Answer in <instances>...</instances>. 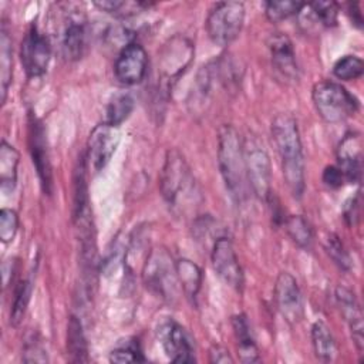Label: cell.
<instances>
[{
    "label": "cell",
    "instance_id": "ffe728a7",
    "mask_svg": "<svg viewBox=\"0 0 364 364\" xmlns=\"http://www.w3.org/2000/svg\"><path fill=\"white\" fill-rule=\"evenodd\" d=\"M232 327L236 338V347L239 360L242 363H257L260 360L259 348L256 346L250 324L245 314H236L232 317Z\"/></svg>",
    "mask_w": 364,
    "mask_h": 364
},
{
    "label": "cell",
    "instance_id": "e0dca14e",
    "mask_svg": "<svg viewBox=\"0 0 364 364\" xmlns=\"http://www.w3.org/2000/svg\"><path fill=\"white\" fill-rule=\"evenodd\" d=\"M267 47L274 70L289 81H297L300 68L290 38L283 33H272L267 38Z\"/></svg>",
    "mask_w": 364,
    "mask_h": 364
},
{
    "label": "cell",
    "instance_id": "277c9868",
    "mask_svg": "<svg viewBox=\"0 0 364 364\" xmlns=\"http://www.w3.org/2000/svg\"><path fill=\"white\" fill-rule=\"evenodd\" d=\"M142 279L146 289L164 301L173 303L178 299L181 284L176 273V262L166 249L155 247L148 253L142 269Z\"/></svg>",
    "mask_w": 364,
    "mask_h": 364
},
{
    "label": "cell",
    "instance_id": "f546056e",
    "mask_svg": "<svg viewBox=\"0 0 364 364\" xmlns=\"http://www.w3.org/2000/svg\"><path fill=\"white\" fill-rule=\"evenodd\" d=\"M109 361L117 364L144 363L145 357H144L139 341L134 337H127L119 340L114 346V348L109 351Z\"/></svg>",
    "mask_w": 364,
    "mask_h": 364
},
{
    "label": "cell",
    "instance_id": "9a60e30c",
    "mask_svg": "<svg viewBox=\"0 0 364 364\" xmlns=\"http://www.w3.org/2000/svg\"><path fill=\"white\" fill-rule=\"evenodd\" d=\"M274 303L283 318L296 324L303 317V297L297 280L289 272L279 273L274 283Z\"/></svg>",
    "mask_w": 364,
    "mask_h": 364
},
{
    "label": "cell",
    "instance_id": "f35d334b",
    "mask_svg": "<svg viewBox=\"0 0 364 364\" xmlns=\"http://www.w3.org/2000/svg\"><path fill=\"white\" fill-rule=\"evenodd\" d=\"M209 361L210 363H218V364H226V363H233V358L229 353L222 346H212L209 350Z\"/></svg>",
    "mask_w": 364,
    "mask_h": 364
},
{
    "label": "cell",
    "instance_id": "4fadbf2b",
    "mask_svg": "<svg viewBox=\"0 0 364 364\" xmlns=\"http://www.w3.org/2000/svg\"><path fill=\"white\" fill-rule=\"evenodd\" d=\"M119 144L118 127H112L107 122L97 125L88 138L87 161L92 172H100L107 166Z\"/></svg>",
    "mask_w": 364,
    "mask_h": 364
},
{
    "label": "cell",
    "instance_id": "d6a6232c",
    "mask_svg": "<svg viewBox=\"0 0 364 364\" xmlns=\"http://www.w3.org/2000/svg\"><path fill=\"white\" fill-rule=\"evenodd\" d=\"M363 71H364L363 60L353 54L338 58L333 65L334 77H337L338 80H344V81L360 78L363 75Z\"/></svg>",
    "mask_w": 364,
    "mask_h": 364
},
{
    "label": "cell",
    "instance_id": "4dcf8cb0",
    "mask_svg": "<svg viewBox=\"0 0 364 364\" xmlns=\"http://www.w3.org/2000/svg\"><path fill=\"white\" fill-rule=\"evenodd\" d=\"M31 282L28 279L21 280L16 290H14V299H13V304H11V310H10V323L16 327L21 323L28 301H30V296H31Z\"/></svg>",
    "mask_w": 364,
    "mask_h": 364
},
{
    "label": "cell",
    "instance_id": "ba28073f",
    "mask_svg": "<svg viewBox=\"0 0 364 364\" xmlns=\"http://www.w3.org/2000/svg\"><path fill=\"white\" fill-rule=\"evenodd\" d=\"M243 152L247 185L259 199L267 200L272 193V166L269 154L256 138L243 141Z\"/></svg>",
    "mask_w": 364,
    "mask_h": 364
},
{
    "label": "cell",
    "instance_id": "603a6c76",
    "mask_svg": "<svg viewBox=\"0 0 364 364\" xmlns=\"http://www.w3.org/2000/svg\"><path fill=\"white\" fill-rule=\"evenodd\" d=\"M311 344L316 357L326 363L333 361L338 353L336 338L328 326L323 321H316L311 326Z\"/></svg>",
    "mask_w": 364,
    "mask_h": 364
},
{
    "label": "cell",
    "instance_id": "3957f363",
    "mask_svg": "<svg viewBox=\"0 0 364 364\" xmlns=\"http://www.w3.org/2000/svg\"><path fill=\"white\" fill-rule=\"evenodd\" d=\"M218 165L225 186L236 202L247 193L243 141L235 127L223 124L218 131Z\"/></svg>",
    "mask_w": 364,
    "mask_h": 364
},
{
    "label": "cell",
    "instance_id": "7c38bea8",
    "mask_svg": "<svg viewBox=\"0 0 364 364\" xmlns=\"http://www.w3.org/2000/svg\"><path fill=\"white\" fill-rule=\"evenodd\" d=\"M210 262L216 274L232 289L242 290L243 270L235 252L233 243L228 236H219L213 240L210 249Z\"/></svg>",
    "mask_w": 364,
    "mask_h": 364
},
{
    "label": "cell",
    "instance_id": "484cf974",
    "mask_svg": "<svg viewBox=\"0 0 364 364\" xmlns=\"http://www.w3.org/2000/svg\"><path fill=\"white\" fill-rule=\"evenodd\" d=\"M13 77V47L11 38L4 27L0 31V101L4 104Z\"/></svg>",
    "mask_w": 364,
    "mask_h": 364
},
{
    "label": "cell",
    "instance_id": "8fae6325",
    "mask_svg": "<svg viewBox=\"0 0 364 364\" xmlns=\"http://www.w3.org/2000/svg\"><path fill=\"white\" fill-rule=\"evenodd\" d=\"M28 151L36 168L41 189L44 193L51 195L53 192V168L50 161L48 144L46 138V129L43 122L33 114L28 112Z\"/></svg>",
    "mask_w": 364,
    "mask_h": 364
},
{
    "label": "cell",
    "instance_id": "ab89813d",
    "mask_svg": "<svg viewBox=\"0 0 364 364\" xmlns=\"http://www.w3.org/2000/svg\"><path fill=\"white\" fill-rule=\"evenodd\" d=\"M348 14L351 17V21L357 26L361 27L363 26V16L361 11L358 10V3H351L348 4Z\"/></svg>",
    "mask_w": 364,
    "mask_h": 364
},
{
    "label": "cell",
    "instance_id": "cb8c5ba5",
    "mask_svg": "<svg viewBox=\"0 0 364 364\" xmlns=\"http://www.w3.org/2000/svg\"><path fill=\"white\" fill-rule=\"evenodd\" d=\"M67 355L73 363L88 361L87 338L82 331V324L75 316L70 317L67 326Z\"/></svg>",
    "mask_w": 364,
    "mask_h": 364
},
{
    "label": "cell",
    "instance_id": "7a4b0ae2",
    "mask_svg": "<svg viewBox=\"0 0 364 364\" xmlns=\"http://www.w3.org/2000/svg\"><path fill=\"white\" fill-rule=\"evenodd\" d=\"M159 186L166 205L178 213H185L199 198L195 176L178 149H169L161 171Z\"/></svg>",
    "mask_w": 364,
    "mask_h": 364
},
{
    "label": "cell",
    "instance_id": "836d02e7",
    "mask_svg": "<svg viewBox=\"0 0 364 364\" xmlns=\"http://www.w3.org/2000/svg\"><path fill=\"white\" fill-rule=\"evenodd\" d=\"M324 249H326V253L328 255V257L333 260V263L336 266H338L341 270L348 272L351 269V266H353L351 257L337 235L330 233L327 236V239L324 242Z\"/></svg>",
    "mask_w": 364,
    "mask_h": 364
},
{
    "label": "cell",
    "instance_id": "1f68e13d",
    "mask_svg": "<svg viewBox=\"0 0 364 364\" xmlns=\"http://www.w3.org/2000/svg\"><path fill=\"white\" fill-rule=\"evenodd\" d=\"M303 3L294 0H270L264 3V14L272 23L283 21L291 16L299 14Z\"/></svg>",
    "mask_w": 364,
    "mask_h": 364
},
{
    "label": "cell",
    "instance_id": "8d00e7d4",
    "mask_svg": "<svg viewBox=\"0 0 364 364\" xmlns=\"http://www.w3.org/2000/svg\"><path fill=\"white\" fill-rule=\"evenodd\" d=\"M346 178L343 171L336 165H328L323 171V183L330 189H338L343 186Z\"/></svg>",
    "mask_w": 364,
    "mask_h": 364
},
{
    "label": "cell",
    "instance_id": "52a82bcc",
    "mask_svg": "<svg viewBox=\"0 0 364 364\" xmlns=\"http://www.w3.org/2000/svg\"><path fill=\"white\" fill-rule=\"evenodd\" d=\"M245 4L240 1L216 3L208 13L205 27L210 41L219 47L233 43L245 23Z\"/></svg>",
    "mask_w": 364,
    "mask_h": 364
},
{
    "label": "cell",
    "instance_id": "83f0119b",
    "mask_svg": "<svg viewBox=\"0 0 364 364\" xmlns=\"http://www.w3.org/2000/svg\"><path fill=\"white\" fill-rule=\"evenodd\" d=\"M284 229L290 239L301 249H310L313 245V229L309 220L301 215H289L286 216Z\"/></svg>",
    "mask_w": 364,
    "mask_h": 364
},
{
    "label": "cell",
    "instance_id": "44dd1931",
    "mask_svg": "<svg viewBox=\"0 0 364 364\" xmlns=\"http://www.w3.org/2000/svg\"><path fill=\"white\" fill-rule=\"evenodd\" d=\"M176 273L182 293L192 304H196L203 280L200 267L188 259H179L176 260Z\"/></svg>",
    "mask_w": 364,
    "mask_h": 364
},
{
    "label": "cell",
    "instance_id": "30bf717a",
    "mask_svg": "<svg viewBox=\"0 0 364 364\" xmlns=\"http://www.w3.org/2000/svg\"><path fill=\"white\" fill-rule=\"evenodd\" d=\"M51 51L50 38L33 23L20 46V60L28 78H37L46 74L51 60Z\"/></svg>",
    "mask_w": 364,
    "mask_h": 364
},
{
    "label": "cell",
    "instance_id": "5bb4252c",
    "mask_svg": "<svg viewBox=\"0 0 364 364\" xmlns=\"http://www.w3.org/2000/svg\"><path fill=\"white\" fill-rule=\"evenodd\" d=\"M148 71V55L139 43H129L122 47L114 63L117 80L127 85L141 82Z\"/></svg>",
    "mask_w": 364,
    "mask_h": 364
},
{
    "label": "cell",
    "instance_id": "8992f818",
    "mask_svg": "<svg viewBox=\"0 0 364 364\" xmlns=\"http://www.w3.org/2000/svg\"><path fill=\"white\" fill-rule=\"evenodd\" d=\"M195 55V47L185 36L169 38L158 54V82L159 88L166 92L189 67Z\"/></svg>",
    "mask_w": 364,
    "mask_h": 364
},
{
    "label": "cell",
    "instance_id": "7402d4cb",
    "mask_svg": "<svg viewBox=\"0 0 364 364\" xmlns=\"http://www.w3.org/2000/svg\"><path fill=\"white\" fill-rule=\"evenodd\" d=\"M20 162L18 151L7 141L0 145V185L1 191L11 192L17 183V168Z\"/></svg>",
    "mask_w": 364,
    "mask_h": 364
},
{
    "label": "cell",
    "instance_id": "f1b7e54d",
    "mask_svg": "<svg viewBox=\"0 0 364 364\" xmlns=\"http://www.w3.org/2000/svg\"><path fill=\"white\" fill-rule=\"evenodd\" d=\"M134 98L127 92H118L111 97L105 108V121L112 127H119L132 112Z\"/></svg>",
    "mask_w": 364,
    "mask_h": 364
},
{
    "label": "cell",
    "instance_id": "74e56055",
    "mask_svg": "<svg viewBox=\"0 0 364 364\" xmlns=\"http://www.w3.org/2000/svg\"><path fill=\"white\" fill-rule=\"evenodd\" d=\"M358 210H360V195H355L348 199L343 210L344 219L348 223V226H353L358 220V215H360Z\"/></svg>",
    "mask_w": 364,
    "mask_h": 364
},
{
    "label": "cell",
    "instance_id": "5b68a950",
    "mask_svg": "<svg viewBox=\"0 0 364 364\" xmlns=\"http://www.w3.org/2000/svg\"><path fill=\"white\" fill-rule=\"evenodd\" d=\"M313 104L318 115L328 124L343 122L358 109V100L341 84L320 81L311 91Z\"/></svg>",
    "mask_w": 364,
    "mask_h": 364
},
{
    "label": "cell",
    "instance_id": "2e32d148",
    "mask_svg": "<svg viewBox=\"0 0 364 364\" xmlns=\"http://www.w3.org/2000/svg\"><path fill=\"white\" fill-rule=\"evenodd\" d=\"M87 21L84 14L70 11L64 17V24L60 34V44L64 57L70 61H77L84 55L87 47Z\"/></svg>",
    "mask_w": 364,
    "mask_h": 364
},
{
    "label": "cell",
    "instance_id": "4316f807",
    "mask_svg": "<svg viewBox=\"0 0 364 364\" xmlns=\"http://www.w3.org/2000/svg\"><path fill=\"white\" fill-rule=\"evenodd\" d=\"M94 4L100 10L118 18L134 17L152 6V3L135 1V0H102V1H95Z\"/></svg>",
    "mask_w": 364,
    "mask_h": 364
},
{
    "label": "cell",
    "instance_id": "ac0fdd59",
    "mask_svg": "<svg viewBox=\"0 0 364 364\" xmlns=\"http://www.w3.org/2000/svg\"><path fill=\"white\" fill-rule=\"evenodd\" d=\"M361 136L358 132H348L340 141L337 148L338 168L343 171L346 181L358 182L361 178Z\"/></svg>",
    "mask_w": 364,
    "mask_h": 364
},
{
    "label": "cell",
    "instance_id": "d590c367",
    "mask_svg": "<svg viewBox=\"0 0 364 364\" xmlns=\"http://www.w3.org/2000/svg\"><path fill=\"white\" fill-rule=\"evenodd\" d=\"M18 230V216L16 210L3 208L0 210V239L3 243H10L14 240Z\"/></svg>",
    "mask_w": 364,
    "mask_h": 364
},
{
    "label": "cell",
    "instance_id": "e575fe53",
    "mask_svg": "<svg viewBox=\"0 0 364 364\" xmlns=\"http://www.w3.org/2000/svg\"><path fill=\"white\" fill-rule=\"evenodd\" d=\"M23 361L26 363H46L48 361L47 351L43 346V340L37 333H31L23 348Z\"/></svg>",
    "mask_w": 364,
    "mask_h": 364
},
{
    "label": "cell",
    "instance_id": "6da1fadb",
    "mask_svg": "<svg viewBox=\"0 0 364 364\" xmlns=\"http://www.w3.org/2000/svg\"><path fill=\"white\" fill-rule=\"evenodd\" d=\"M272 136L277 148L284 182L294 198L306 188V166L297 121L290 114H277L272 121Z\"/></svg>",
    "mask_w": 364,
    "mask_h": 364
},
{
    "label": "cell",
    "instance_id": "d4e9b609",
    "mask_svg": "<svg viewBox=\"0 0 364 364\" xmlns=\"http://www.w3.org/2000/svg\"><path fill=\"white\" fill-rule=\"evenodd\" d=\"M297 16L323 27H333L337 24L338 4L334 1L303 3V7Z\"/></svg>",
    "mask_w": 364,
    "mask_h": 364
},
{
    "label": "cell",
    "instance_id": "d6986e66",
    "mask_svg": "<svg viewBox=\"0 0 364 364\" xmlns=\"http://www.w3.org/2000/svg\"><path fill=\"white\" fill-rule=\"evenodd\" d=\"M336 300L337 304L350 327L351 331V338L358 350L360 354H363V344H364V338H363V313H361V307L358 304V300L355 297V294L346 287H337L336 289Z\"/></svg>",
    "mask_w": 364,
    "mask_h": 364
},
{
    "label": "cell",
    "instance_id": "9c48e42d",
    "mask_svg": "<svg viewBox=\"0 0 364 364\" xmlns=\"http://www.w3.org/2000/svg\"><path fill=\"white\" fill-rule=\"evenodd\" d=\"M156 337L164 353L173 363H193L195 340L191 333L173 318H164L156 326Z\"/></svg>",
    "mask_w": 364,
    "mask_h": 364
}]
</instances>
